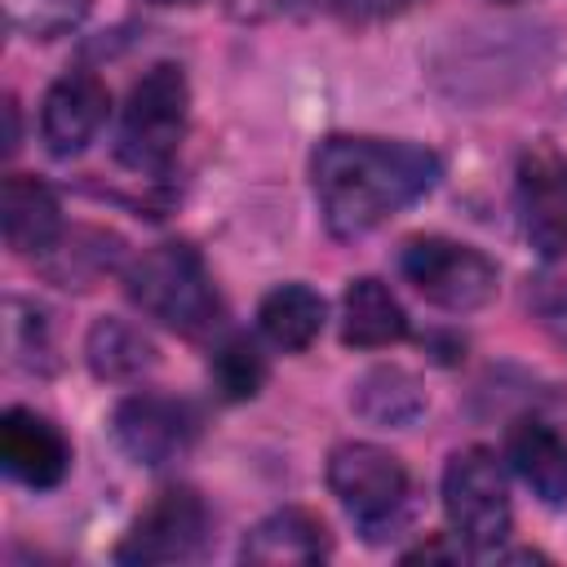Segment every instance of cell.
<instances>
[{"instance_id": "1", "label": "cell", "mask_w": 567, "mask_h": 567, "mask_svg": "<svg viewBox=\"0 0 567 567\" xmlns=\"http://www.w3.org/2000/svg\"><path fill=\"white\" fill-rule=\"evenodd\" d=\"M443 164L430 146L332 133L310 155V182L319 213L337 239H359L416 204Z\"/></svg>"}, {"instance_id": "2", "label": "cell", "mask_w": 567, "mask_h": 567, "mask_svg": "<svg viewBox=\"0 0 567 567\" xmlns=\"http://www.w3.org/2000/svg\"><path fill=\"white\" fill-rule=\"evenodd\" d=\"M124 292L142 315L182 337H204L221 323V297L213 288V275L204 270V257L182 239L146 248L124 270Z\"/></svg>"}, {"instance_id": "3", "label": "cell", "mask_w": 567, "mask_h": 567, "mask_svg": "<svg viewBox=\"0 0 567 567\" xmlns=\"http://www.w3.org/2000/svg\"><path fill=\"white\" fill-rule=\"evenodd\" d=\"M186 120H190V84L182 66L173 62L151 66L128 89V102L120 115V137H115L120 164L133 173H164L177 159Z\"/></svg>"}, {"instance_id": "4", "label": "cell", "mask_w": 567, "mask_h": 567, "mask_svg": "<svg viewBox=\"0 0 567 567\" xmlns=\"http://www.w3.org/2000/svg\"><path fill=\"white\" fill-rule=\"evenodd\" d=\"M443 514L456 545L496 554L514 527L509 483L492 447H461L443 465Z\"/></svg>"}, {"instance_id": "5", "label": "cell", "mask_w": 567, "mask_h": 567, "mask_svg": "<svg viewBox=\"0 0 567 567\" xmlns=\"http://www.w3.org/2000/svg\"><path fill=\"white\" fill-rule=\"evenodd\" d=\"M328 487L341 501V509L354 518V527L368 540L394 536L390 527L403 523L408 514V470L394 452L377 447V443H341L328 456Z\"/></svg>"}, {"instance_id": "6", "label": "cell", "mask_w": 567, "mask_h": 567, "mask_svg": "<svg viewBox=\"0 0 567 567\" xmlns=\"http://www.w3.org/2000/svg\"><path fill=\"white\" fill-rule=\"evenodd\" d=\"M399 270L430 306L452 315L478 310L496 292V261L447 235H412L399 248Z\"/></svg>"}, {"instance_id": "7", "label": "cell", "mask_w": 567, "mask_h": 567, "mask_svg": "<svg viewBox=\"0 0 567 567\" xmlns=\"http://www.w3.org/2000/svg\"><path fill=\"white\" fill-rule=\"evenodd\" d=\"M208 540V505L195 487H164L115 545V563H186Z\"/></svg>"}, {"instance_id": "8", "label": "cell", "mask_w": 567, "mask_h": 567, "mask_svg": "<svg viewBox=\"0 0 567 567\" xmlns=\"http://www.w3.org/2000/svg\"><path fill=\"white\" fill-rule=\"evenodd\" d=\"M199 416L190 403L168 394H128L111 412V434L120 452L137 465H168L195 443Z\"/></svg>"}, {"instance_id": "9", "label": "cell", "mask_w": 567, "mask_h": 567, "mask_svg": "<svg viewBox=\"0 0 567 567\" xmlns=\"http://www.w3.org/2000/svg\"><path fill=\"white\" fill-rule=\"evenodd\" d=\"M106 111H111V93L93 71L58 75L40 106V137H44L49 155H58V159L80 155L106 124Z\"/></svg>"}, {"instance_id": "10", "label": "cell", "mask_w": 567, "mask_h": 567, "mask_svg": "<svg viewBox=\"0 0 567 567\" xmlns=\"http://www.w3.org/2000/svg\"><path fill=\"white\" fill-rule=\"evenodd\" d=\"M0 465L9 478L44 492L66 478L71 443L49 416H40L31 408H9L0 416Z\"/></svg>"}, {"instance_id": "11", "label": "cell", "mask_w": 567, "mask_h": 567, "mask_svg": "<svg viewBox=\"0 0 567 567\" xmlns=\"http://www.w3.org/2000/svg\"><path fill=\"white\" fill-rule=\"evenodd\" d=\"M518 199H523V226L527 239L558 257L567 252V155L554 146H536L518 164Z\"/></svg>"}, {"instance_id": "12", "label": "cell", "mask_w": 567, "mask_h": 567, "mask_svg": "<svg viewBox=\"0 0 567 567\" xmlns=\"http://www.w3.org/2000/svg\"><path fill=\"white\" fill-rule=\"evenodd\" d=\"M0 230L18 257H44L62 235L58 195L31 173H9L0 186Z\"/></svg>"}, {"instance_id": "13", "label": "cell", "mask_w": 567, "mask_h": 567, "mask_svg": "<svg viewBox=\"0 0 567 567\" xmlns=\"http://www.w3.org/2000/svg\"><path fill=\"white\" fill-rule=\"evenodd\" d=\"M332 540H328V527L319 514L310 509H275L266 514L239 545V558L244 563H257V567H279V563H319L328 558Z\"/></svg>"}, {"instance_id": "14", "label": "cell", "mask_w": 567, "mask_h": 567, "mask_svg": "<svg viewBox=\"0 0 567 567\" xmlns=\"http://www.w3.org/2000/svg\"><path fill=\"white\" fill-rule=\"evenodd\" d=\"M505 456L540 505H567V439L545 421H518Z\"/></svg>"}, {"instance_id": "15", "label": "cell", "mask_w": 567, "mask_h": 567, "mask_svg": "<svg viewBox=\"0 0 567 567\" xmlns=\"http://www.w3.org/2000/svg\"><path fill=\"white\" fill-rule=\"evenodd\" d=\"M403 337H408V315H403L399 297L372 275L350 279V288L341 297V341L354 350H381Z\"/></svg>"}, {"instance_id": "16", "label": "cell", "mask_w": 567, "mask_h": 567, "mask_svg": "<svg viewBox=\"0 0 567 567\" xmlns=\"http://www.w3.org/2000/svg\"><path fill=\"white\" fill-rule=\"evenodd\" d=\"M350 408L368 421V425H381V430H403L412 425L421 412H425V390L412 372L403 368H368L354 385H350Z\"/></svg>"}, {"instance_id": "17", "label": "cell", "mask_w": 567, "mask_h": 567, "mask_svg": "<svg viewBox=\"0 0 567 567\" xmlns=\"http://www.w3.org/2000/svg\"><path fill=\"white\" fill-rule=\"evenodd\" d=\"M84 359L102 381H137L142 372L155 368V346L137 323L120 315H102L84 337Z\"/></svg>"}, {"instance_id": "18", "label": "cell", "mask_w": 567, "mask_h": 567, "mask_svg": "<svg viewBox=\"0 0 567 567\" xmlns=\"http://www.w3.org/2000/svg\"><path fill=\"white\" fill-rule=\"evenodd\" d=\"M257 328L279 350H306L323 332V297L306 284H279L261 297Z\"/></svg>"}, {"instance_id": "19", "label": "cell", "mask_w": 567, "mask_h": 567, "mask_svg": "<svg viewBox=\"0 0 567 567\" xmlns=\"http://www.w3.org/2000/svg\"><path fill=\"white\" fill-rule=\"evenodd\" d=\"M115 261H120V239L106 230H71V235L62 230L53 248L35 257V266L58 288H93V279H102Z\"/></svg>"}, {"instance_id": "20", "label": "cell", "mask_w": 567, "mask_h": 567, "mask_svg": "<svg viewBox=\"0 0 567 567\" xmlns=\"http://www.w3.org/2000/svg\"><path fill=\"white\" fill-rule=\"evenodd\" d=\"M208 372H213V385L221 390V399H230V403L257 399L266 385V359L248 337H226L221 346H213Z\"/></svg>"}, {"instance_id": "21", "label": "cell", "mask_w": 567, "mask_h": 567, "mask_svg": "<svg viewBox=\"0 0 567 567\" xmlns=\"http://www.w3.org/2000/svg\"><path fill=\"white\" fill-rule=\"evenodd\" d=\"M0 4H4V22L31 40L66 35L93 9V0H0Z\"/></svg>"}, {"instance_id": "22", "label": "cell", "mask_w": 567, "mask_h": 567, "mask_svg": "<svg viewBox=\"0 0 567 567\" xmlns=\"http://www.w3.org/2000/svg\"><path fill=\"white\" fill-rule=\"evenodd\" d=\"M532 310H536L540 323L567 346V279H536V288H532Z\"/></svg>"}, {"instance_id": "23", "label": "cell", "mask_w": 567, "mask_h": 567, "mask_svg": "<svg viewBox=\"0 0 567 567\" xmlns=\"http://www.w3.org/2000/svg\"><path fill=\"white\" fill-rule=\"evenodd\" d=\"M310 0H226L235 22H279V18H297Z\"/></svg>"}, {"instance_id": "24", "label": "cell", "mask_w": 567, "mask_h": 567, "mask_svg": "<svg viewBox=\"0 0 567 567\" xmlns=\"http://www.w3.org/2000/svg\"><path fill=\"white\" fill-rule=\"evenodd\" d=\"M346 22H385L403 9H412L416 0H328Z\"/></svg>"}, {"instance_id": "25", "label": "cell", "mask_w": 567, "mask_h": 567, "mask_svg": "<svg viewBox=\"0 0 567 567\" xmlns=\"http://www.w3.org/2000/svg\"><path fill=\"white\" fill-rule=\"evenodd\" d=\"M151 4H195V0H151Z\"/></svg>"}]
</instances>
